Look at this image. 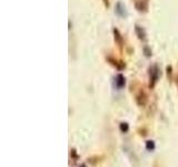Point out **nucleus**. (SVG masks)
<instances>
[{
  "instance_id": "nucleus-1",
  "label": "nucleus",
  "mask_w": 178,
  "mask_h": 167,
  "mask_svg": "<svg viewBox=\"0 0 178 167\" xmlns=\"http://www.w3.org/2000/svg\"><path fill=\"white\" fill-rule=\"evenodd\" d=\"M159 77V69L157 66H153L150 68V74H149V79H150V87H155L156 83L158 80Z\"/></svg>"
},
{
  "instance_id": "nucleus-2",
  "label": "nucleus",
  "mask_w": 178,
  "mask_h": 167,
  "mask_svg": "<svg viewBox=\"0 0 178 167\" xmlns=\"http://www.w3.org/2000/svg\"><path fill=\"white\" fill-rule=\"evenodd\" d=\"M136 101L139 106L144 107L146 104H147V96L145 94L144 91H139V94H137L136 96Z\"/></svg>"
},
{
  "instance_id": "nucleus-3",
  "label": "nucleus",
  "mask_w": 178,
  "mask_h": 167,
  "mask_svg": "<svg viewBox=\"0 0 178 167\" xmlns=\"http://www.w3.org/2000/svg\"><path fill=\"white\" fill-rule=\"evenodd\" d=\"M125 84H126V81H125V77L122 76V75H118L116 77V86L118 87V88H122L124 86H125Z\"/></svg>"
},
{
  "instance_id": "nucleus-4",
  "label": "nucleus",
  "mask_w": 178,
  "mask_h": 167,
  "mask_svg": "<svg viewBox=\"0 0 178 167\" xmlns=\"http://www.w3.org/2000/svg\"><path fill=\"white\" fill-rule=\"evenodd\" d=\"M114 33H115V39H116V41L119 44V46H121L122 38H121V36H120V33H119V31H118L117 29H115V30H114Z\"/></svg>"
},
{
  "instance_id": "nucleus-5",
  "label": "nucleus",
  "mask_w": 178,
  "mask_h": 167,
  "mask_svg": "<svg viewBox=\"0 0 178 167\" xmlns=\"http://www.w3.org/2000/svg\"><path fill=\"white\" fill-rule=\"evenodd\" d=\"M146 149L149 150V151H153L155 149V143L153 140H147L146 142Z\"/></svg>"
},
{
  "instance_id": "nucleus-6",
  "label": "nucleus",
  "mask_w": 178,
  "mask_h": 167,
  "mask_svg": "<svg viewBox=\"0 0 178 167\" xmlns=\"http://www.w3.org/2000/svg\"><path fill=\"white\" fill-rule=\"evenodd\" d=\"M136 33H137V35H138V37L140 39H144L145 38V33L144 30L141 29V28L139 27V26H136Z\"/></svg>"
},
{
  "instance_id": "nucleus-7",
  "label": "nucleus",
  "mask_w": 178,
  "mask_h": 167,
  "mask_svg": "<svg viewBox=\"0 0 178 167\" xmlns=\"http://www.w3.org/2000/svg\"><path fill=\"white\" fill-rule=\"evenodd\" d=\"M119 127H120L121 133H127L128 130H129V126H128L127 122H121V124L119 125Z\"/></svg>"
},
{
  "instance_id": "nucleus-8",
  "label": "nucleus",
  "mask_w": 178,
  "mask_h": 167,
  "mask_svg": "<svg viewBox=\"0 0 178 167\" xmlns=\"http://www.w3.org/2000/svg\"><path fill=\"white\" fill-rule=\"evenodd\" d=\"M80 167H87V166H86V164H81V165H80Z\"/></svg>"
},
{
  "instance_id": "nucleus-9",
  "label": "nucleus",
  "mask_w": 178,
  "mask_h": 167,
  "mask_svg": "<svg viewBox=\"0 0 178 167\" xmlns=\"http://www.w3.org/2000/svg\"><path fill=\"white\" fill-rule=\"evenodd\" d=\"M177 86H178V78H177Z\"/></svg>"
}]
</instances>
